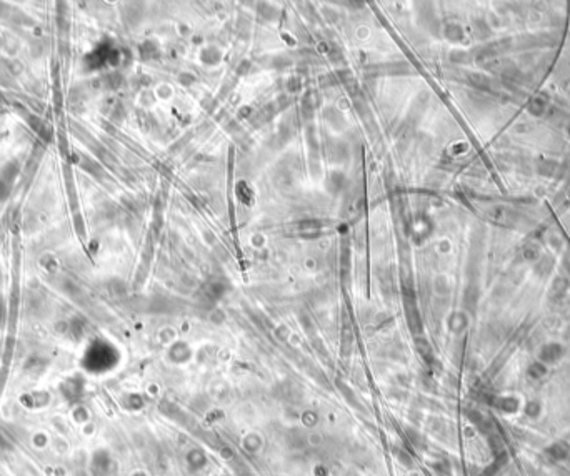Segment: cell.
Instances as JSON below:
<instances>
[{
	"label": "cell",
	"mask_w": 570,
	"mask_h": 476,
	"mask_svg": "<svg viewBox=\"0 0 570 476\" xmlns=\"http://www.w3.org/2000/svg\"><path fill=\"white\" fill-rule=\"evenodd\" d=\"M547 451L550 453V456H553L555 459H564V458H567V455L570 453V446L564 441H557V443H553Z\"/></svg>",
	"instance_id": "cell-1"
}]
</instances>
